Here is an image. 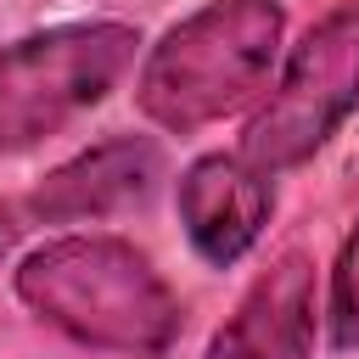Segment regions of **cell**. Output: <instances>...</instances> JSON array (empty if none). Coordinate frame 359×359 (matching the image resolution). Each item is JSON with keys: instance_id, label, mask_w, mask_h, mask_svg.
<instances>
[{"instance_id": "cell-1", "label": "cell", "mask_w": 359, "mask_h": 359, "mask_svg": "<svg viewBox=\"0 0 359 359\" xmlns=\"http://www.w3.org/2000/svg\"><path fill=\"white\" fill-rule=\"evenodd\" d=\"M17 297L79 348L157 359L180 337V297L123 236H56L17 264Z\"/></svg>"}, {"instance_id": "cell-2", "label": "cell", "mask_w": 359, "mask_h": 359, "mask_svg": "<svg viewBox=\"0 0 359 359\" xmlns=\"http://www.w3.org/2000/svg\"><path fill=\"white\" fill-rule=\"evenodd\" d=\"M280 39H286L280 0H208L146 50L135 101L157 129L196 135L269 90Z\"/></svg>"}, {"instance_id": "cell-3", "label": "cell", "mask_w": 359, "mask_h": 359, "mask_svg": "<svg viewBox=\"0 0 359 359\" xmlns=\"http://www.w3.org/2000/svg\"><path fill=\"white\" fill-rule=\"evenodd\" d=\"M140 56L129 22H67L0 50V157L62 135L101 107Z\"/></svg>"}, {"instance_id": "cell-4", "label": "cell", "mask_w": 359, "mask_h": 359, "mask_svg": "<svg viewBox=\"0 0 359 359\" xmlns=\"http://www.w3.org/2000/svg\"><path fill=\"white\" fill-rule=\"evenodd\" d=\"M359 107V0L325 11L280 62L264 107L247 118L241 157L269 180L303 168Z\"/></svg>"}, {"instance_id": "cell-5", "label": "cell", "mask_w": 359, "mask_h": 359, "mask_svg": "<svg viewBox=\"0 0 359 359\" xmlns=\"http://www.w3.org/2000/svg\"><path fill=\"white\" fill-rule=\"evenodd\" d=\"M163 180V146L151 135H107L90 151L67 157L62 168H50L34 196L28 213L39 224H95L112 219L123 208H140Z\"/></svg>"}, {"instance_id": "cell-6", "label": "cell", "mask_w": 359, "mask_h": 359, "mask_svg": "<svg viewBox=\"0 0 359 359\" xmlns=\"http://www.w3.org/2000/svg\"><path fill=\"white\" fill-rule=\"evenodd\" d=\"M269 213H275V180L264 168H252L241 151H208L180 174L185 241L213 269H230L264 236Z\"/></svg>"}, {"instance_id": "cell-7", "label": "cell", "mask_w": 359, "mask_h": 359, "mask_svg": "<svg viewBox=\"0 0 359 359\" xmlns=\"http://www.w3.org/2000/svg\"><path fill=\"white\" fill-rule=\"evenodd\" d=\"M314 348V264L309 252H280L264 269L236 314L213 331L202 359H309Z\"/></svg>"}, {"instance_id": "cell-8", "label": "cell", "mask_w": 359, "mask_h": 359, "mask_svg": "<svg viewBox=\"0 0 359 359\" xmlns=\"http://www.w3.org/2000/svg\"><path fill=\"white\" fill-rule=\"evenodd\" d=\"M325 325L337 353H359V219L342 236V252L331 264V297H325Z\"/></svg>"}, {"instance_id": "cell-9", "label": "cell", "mask_w": 359, "mask_h": 359, "mask_svg": "<svg viewBox=\"0 0 359 359\" xmlns=\"http://www.w3.org/2000/svg\"><path fill=\"white\" fill-rule=\"evenodd\" d=\"M17 230H22V224H17V213H11V208H0V252L17 241Z\"/></svg>"}]
</instances>
